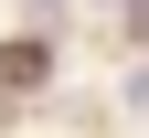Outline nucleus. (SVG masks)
Segmentation results:
<instances>
[{
  "mask_svg": "<svg viewBox=\"0 0 149 138\" xmlns=\"http://www.w3.org/2000/svg\"><path fill=\"white\" fill-rule=\"evenodd\" d=\"M117 21H128V43H149V0H128V11H117Z\"/></svg>",
  "mask_w": 149,
  "mask_h": 138,
  "instance_id": "nucleus-2",
  "label": "nucleus"
},
{
  "mask_svg": "<svg viewBox=\"0 0 149 138\" xmlns=\"http://www.w3.org/2000/svg\"><path fill=\"white\" fill-rule=\"evenodd\" d=\"M43 74H53V53H43V32H22V43L0 53V85H43Z\"/></svg>",
  "mask_w": 149,
  "mask_h": 138,
  "instance_id": "nucleus-1",
  "label": "nucleus"
}]
</instances>
